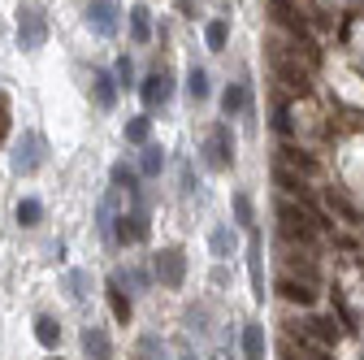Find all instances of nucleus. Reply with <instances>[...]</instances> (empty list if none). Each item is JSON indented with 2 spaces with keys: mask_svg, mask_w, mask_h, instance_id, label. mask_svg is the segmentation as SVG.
<instances>
[{
  "mask_svg": "<svg viewBox=\"0 0 364 360\" xmlns=\"http://www.w3.org/2000/svg\"><path fill=\"white\" fill-rule=\"evenodd\" d=\"M273 183H278V187H287V191H291V196H299V200H308L304 178H299V174H291V169H282V165L273 169Z\"/></svg>",
  "mask_w": 364,
  "mask_h": 360,
  "instance_id": "nucleus-27",
  "label": "nucleus"
},
{
  "mask_svg": "<svg viewBox=\"0 0 364 360\" xmlns=\"http://www.w3.org/2000/svg\"><path fill=\"white\" fill-rule=\"evenodd\" d=\"M134 360H169V351H165V343L156 334H144L134 343Z\"/></svg>",
  "mask_w": 364,
  "mask_h": 360,
  "instance_id": "nucleus-22",
  "label": "nucleus"
},
{
  "mask_svg": "<svg viewBox=\"0 0 364 360\" xmlns=\"http://www.w3.org/2000/svg\"><path fill=\"white\" fill-rule=\"evenodd\" d=\"M91 92H96V105L100 109H113L117 105V83H113V74H91Z\"/></svg>",
  "mask_w": 364,
  "mask_h": 360,
  "instance_id": "nucleus-15",
  "label": "nucleus"
},
{
  "mask_svg": "<svg viewBox=\"0 0 364 360\" xmlns=\"http://www.w3.org/2000/svg\"><path fill=\"white\" fill-rule=\"evenodd\" d=\"M278 217H282V231H287V239H295V243H304V248H312L316 243V226H312V213H304L299 204H278Z\"/></svg>",
  "mask_w": 364,
  "mask_h": 360,
  "instance_id": "nucleus-2",
  "label": "nucleus"
},
{
  "mask_svg": "<svg viewBox=\"0 0 364 360\" xmlns=\"http://www.w3.org/2000/svg\"><path fill=\"white\" fill-rule=\"evenodd\" d=\"M247 274H252V295L264 300V274H260V235L247 231Z\"/></svg>",
  "mask_w": 364,
  "mask_h": 360,
  "instance_id": "nucleus-12",
  "label": "nucleus"
},
{
  "mask_svg": "<svg viewBox=\"0 0 364 360\" xmlns=\"http://www.w3.org/2000/svg\"><path fill=\"white\" fill-rule=\"evenodd\" d=\"M130 39L134 43H148L152 39V14H148V5H134L130 9Z\"/></svg>",
  "mask_w": 364,
  "mask_h": 360,
  "instance_id": "nucleus-18",
  "label": "nucleus"
},
{
  "mask_svg": "<svg viewBox=\"0 0 364 360\" xmlns=\"http://www.w3.org/2000/svg\"><path fill=\"white\" fill-rule=\"evenodd\" d=\"M269 61H273V70H278V78H287V83L295 87V92H308V74L299 70V61H291V57L278 48V43L269 48Z\"/></svg>",
  "mask_w": 364,
  "mask_h": 360,
  "instance_id": "nucleus-8",
  "label": "nucleus"
},
{
  "mask_svg": "<svg viewBox=\"0 0 364 360\" xmlns=\"http://www.w3.org/2000/svg\"><path fill=\"white\" fill-rule=\"evenodd\" d=\"M208 243H213V256H217V260H225V256L235 252V231H230V226H217Z\"/></svg>",
  "mask_w": 364,
  "mask_h": 360,
  "instance_id": "nucleus-28",
  "label": "nucleus"
},
{
  "mask_svg": "<svg viewBox=\"0 0 364 360\" xmlns=\"http://www.w3.org/2000/svg\"><path fill=\"white\" fill-rule=\"evenodd\" d=\"M273 126H278V134H291V109L278 105V117H273Z\"/></svg>",
  "mask_w": 364,
  "mask_h": 360,
  "instance_id": "nucleus-36",
  "label": "nucleus"
},
{
  "mask_svg": "<svg viewBox=\"0 0 364 360\" xmlns=\"http://www.w3.org/2000/svg\"><path fill=\"white\" fill-rule=\"evenodd\" d=\"M252 217H256V208H252V196H247V191H239V196H235V221H239L243 231H252V226H256Z\"/></svg>",
  "mask_w": 364,
  "mask_h": 360,
  "instance_id": "nucleus-30",
  "label": "nucleus"
},
{
  "mask_svg": "<svg viewBox=\"0 0 364 360\" xmlns=\"http://www.w3.org/2000/svg\"><path fill=\"white\" fill-rule=\"evenodd\" d=\"M243 109H247V83H230L221 92V113L225 117H239Z\"/></svg>",
  "mask_w": 364,
  "mask_h": 360,
  "instance_id": "nucleus-14",
  "label": "nucleus"
},
{
  "mask_svg": "<svg viewBox=\"0 0 364 360\" xmlns=\"http://www.w3.org/2000/svg\"><path fill=\"white\" fill-rule=\"evenodd\" d=\"M204 161H208L213 169H230V165H235V139H230V126H225V122H217V126L208 130V139H204Z\"/></svg>",
  "mask_w": 364,
  "mask_h": 360,
  "instance_id": "nucleus-3",
  "label": "nucleus"
},
{
  "mask_svg": "<svg viewBox=\"0 0 364 360\" xmlns=\"http://www.w3.org/2000/svg\"><path fill=\"white\" fill-rule=\"evenodd\" d=\"M148 239V213L144 204H134L130 213L117 217V243H144Z\"/></svg>",
  "mask_w": 364,
  "mask_h": 360,
  "instance_id": "nucleus-7",
  "label": "nucleus"
},
{
  "mask_svg": "<svg viewBox=\"0 0 364 360\" xmlns=\"http://www.w3.org/2000/svg\"><path fill=\"white\" fill-rule=\"evenodd\" d=\"M278 295L291 300V304H299V308H312V304H316V291H312L308 282H295V278H282V282H278Z\"/></svg>",
  "mask_w": 364,
  "mask_h": 360,
  "instance_id": "nucleus-13",
  "label": "nucleus"
},
{
  "mask_svg": "<svg viewBox=\"0 0 364 360\" xmlns=\"http://www.w3.org/2000/svg\"><path fill=\"white\" fill-rule=\"evenodd\" d=\"M109 174H113V187H117V191H126V196H134V200H139V174H134L126 161H117Z\"/></svg>",
  "mask_w": 364,
  "mask_h": 360,
  "instance_id": "nucleus-19",
  "label": "nucleus"
},
{
  "mask_svg": "<svg viewBox=\"0 0 364 360\" xmlns=\"http://www.w3.org/2000/svg\"><path fill=\"white\" fill-rule=\"evenodd\" d=\"M304 334H308L312 343H326V347H334V343L343 339V330H338L334 317H308V322H304Z\"/></svg>",
  "mask_w": 364,
  "mask_h": 360,
  "instance_id": "nucleus-10",
  "label": "nucleus"
},
{
  "mask_svg": "<svg viewBox=\"0 0 364 360\" xmlns=\"http://www.w3.org/2000/svg\"><path fill=\"white\" fill-rule=\"evenodd\" d=\"M282 152H287V161H291V165H299L304 174H316V161H312L308 152H299V148H282Z\"/></svg>",
  "mask_w": 364,
  "mask_h": 360,
  "instance_id": "nucleus-34",
  "label": "nucleus"
},
{
  "mask_svg": "<svg viewBox=\"0 0 364 360\" xmlns=\"http://www.w3.org/2000/svg\"><path fill=\"white\" fill-rule=\"evenodd\" d=\"M113 83L134 87V65H130V57H122V61H117V78H113Z\"/></svg>",
  "mask_w": 364,
  "mask_h": 360,
  "instance_id": "nucleus-35",
  "label": "nucleus"
},
{
  "mask_svg": "<svg viewBox=\"0 0 364 360\" xmlns=\"http://www.w3.org/2000/svg\"><path fill=\"white\" fill-rule=\"evenodd\" d=\"M105 295H109L113 317L126 326V322H130V300H126V291H122V278H109V282H105Z\"/></svg>",
  "mask_w": 364,
  "mask_h": 360,
  "instance_id": "nucleus-16",
  "label": "nucleus"
},
{
  "mask_svg": "<svg viewBox=\"0 0 364 360\" xmlns=\"http://www.w3.org/2000/svg\"><path fill=\"white\" fill-rule=\"evenodd\" d=\"M126 278H130V287H148V274H144V269H126Z\"/></svg>",
  "mask_w": 364,
  "mask_h": 360,
  "instance_id": "nucleus-38",
  "label": "nucleus"
},
{
  "mask_svg": "<svg viewBox=\"0 0 364 360\" xmlns=\"http://www.w3.org/2000/svg\"><path fill=\"white\" fill-rule=\"evenodd\" d=\"M82 351H87V360H113V343H109V334L100 326L82 330Z\"/></svg>",
  "mask_w": 364,
  "mask_h": 360,
  "instance_id": "nucleus-11",
  "label": "nucleus"
},
{
  "mask_svg": "<svg viewBox=\"0 0 364 360\" xmlns=\"http://www.w3.org/2000/svg\"><path fill=\"white\" fill-rule=\"evenodd\" d=\"M178 360H196V356H178Z\"/></svg>",
  "mask_w": 364,
  "mask_h": 360,
  "instance_id": "nucleus-39",
  "label": "nucleus"
},
{
  "mask_svg": "<svg viewBox=\"0 0 364 360\" xmlns=\"http://www.w3.org/2000/svg\"><path fill=\"white\" fill-rule=\"evenodd\" d=\"M187 96H191V105L208 100V74L200 65H191V74H187Z\"/></svg>",
  "mask_w": 364,
  "mask_h": 360,
  "instance_id": "nucleus-26",
  "label": "nucleus"
},
{
  "mask_svg": "<svg viewBox=\"0 0 364 360\" xmlns=\"http://www.w3.org/2000/svg\"><path fill=\"white\" fill-rule=\"evenodd\" d=\"M9 165H14V174H35L43 165V134L26 130L18 139V148H14V157H9Z\"/></svg>",
  "mask_w": 364,
  "mask_h": 360,
  "instance_id": "nucleus-5",
  "label": "nucleus"
},
{
  "mask_svg": "<svg viewBox=\"0 0 364 360\" xmlns=\"http://www.w3.org/2000/svg\"><path fill=\"white\" fill-rule=\"evenodd\" d=\"M269 5H273V18H278L282 26H291V31L304 39V18L295 14V5H291V0H269ZM304 43H308V39H304Z\"/></svg>",
  "mask_w": 364,
  "mask_h": 360,
  "instance_id": "nucleus-20",
  "label": "nucleus"
},
{
  "mask_svg": "<svg viewBox=\"0 0 364 360\" xmlns=\"http://www.w3.org/2000/svg\"><path fill=\"white\" fill-rule=\"evenodd\" d=\"M152 134V117H130L126 122V144H148Z\"/></svg>",
  "mask_w": 364,
  "mask_h": 360,
  "instance_id": "nucleus-29",
  "label": "nucleus"
},
{
  "mask_svg": "<svg viewBox=\"0 0 364 360\" xmlns=\"http://www.w3.org/2000/svg\"><path fill=\"white\" fill-rule=\"evenodd\" d=\"M39 221H43V204L35 200V196H26V200H18V226H39Z\"/></svg>",
  "mask_w": 364,
  "mask_h": 360,
  "instance_id": "nucleus-23",
  "label": "nucleus"
},
{
  "mask_svg": "<svg viewBox=\"0 0 364 360\" xmlns=\"http://www.w3.org/2000/svg\"><path fill=\"white\" fill-rule=\"evenodd\" d=\"M243 360H264V326H243Z\"/></svg>",
  "mask_w": 364,
  "mask_h": 360,
  "instance_id": "nucleus-17",
  "label": "nucleus"
},
{
  "mask_svg": "<svg viewBox=\"0 0 364 360\" xmlns=\"http://www.w3.org/2000/svg\"><path fill=\"white\" fill-rule=\"evenodd\" d=\"M204 39H208V48H213V53H221V48H225V39H230V26L217 18V22L204 26Z\"/></svg>",
  "mask_w": 364,
  "mask_h": 360,
  "instance_id": "nucleus-31",
  "label": "nucleus"
},
{
  "mask_svg": "<svg viewBox=\"0 0 364 360\" xmlns=\"http://www.w3.org/2000/svg\"><path fill=\"white\" fill-rule=\"evenodd\" d=\"M35 339H39L43 347H48V351H53V347L61 343V326H57L53 317H35Z\"/></svg>",
  "mask_w": 364,
  "mask_h": 360,
  "instance_id": "nucleus-24",
  "label": "nucleus"
},
{
  "mask_svg": "<svg viewBox=\"0 0 364 360\" xmlns=\"http://www.w3.org/2000/svg\"><path fill=\"white\" fill-rule=\"evenodd\" d=\"M326 204H330V213H338L343 221H351V226L360 221V208H355V204H351L343 191H334V187H330V191H326Z\"/></svg>",
  "mask_w": 364,
  "mask_h": 360,
  "instance_id": "nucleus-21",
  "label": "nucleus"
},
{
  "mask_svg": "<svg viewBox=\"0 0 364 360\" xmlns=\"http://www.w3.org/2000/svg\"><path fill=\"white\" fill-rule=\"evenodd\" d=\"M156 282L178 291L182 282H187V252L182 248H161L156 252Z\"/></svg>",
  "mask_w": 364,
  "mask_h": 360,
  "instance_id": "nucleus-4",
  "label": "nucleus"
},
{
  "mask_svg": "<svg viewBox=\"0 0 364 360\" xmlns=\"http://www.w3.org/2000/svg\"><path fill=\"white\" fill-rule=\"evenodd\" d=\"M5 134H9V100L0 96V144H5Z\"/></svg>",
  "mask_w": 364,
  "mask_h": 360,
  "instance_id": "nucleus-37",
  "label": "nucleus"
},
{
  "mask_svg": "<svg viewBox=\"0 0 364 360\" xmlns=\"http://www.w3.org/2000/svg\"><path fill=\"white\" fill-rule=\"evenodd\" d=\"M87 26L109 39V35L117 31V5H109V0H96V5L87 9Z\"/></svg>",
  "mask_w": 364,
  "mask_h": 360,
  "instance_id": "nucleus-9",
  "label": "nucleus"
},
{
  "mask_svg": "<svg viewBox=\"0 0 364 360\" xmlns=\"http://www.w3.org/2000/svg\"><path fill=\"white\" fill-rule=\"evenodd\" d=\"M139 96H144V105L148 109H165L169 105V96H173V74L161 65V70H152L144 83H139Z\"/></svg>",
  "mask_w": 364,
  "mask_h": 360,
  "instance_id": "nucleus-6",
  "label": "nucleus"
},
{
  "mask_svg": "<svg viewBox=\"0 0 364 360\" xmlns=\"http://www.w3.org/2000/svg\"><path fill=\"white\" fill-rule=\"evenodd\" d=\"M139 169H144L148 178H156V174L165 169V148H156V144H144V157H139Z\"/></svg>",
  "mask_w": 364,
  "mask_h": 360,
  "instance_id": "nucleus-25",
  "label": "nucleus"
},
{
  "mask_svg": "<svg viewBox=\"0 0 364 360\" xmlns=\"http://www.w3.org/2000/svg\"><path fill=\"white\" fill-rule=\"evenodd\" d=\"M48 360H61V356H48Z\"/></svg>",
  "mask_w": 364,
  "mask_h": 360,
  "instance_id": "nucleus-40",
  "label": "nucleus"
},
{
  "mask_svg": "<svg viewBox=\"0 0 364 360\" xmlns=\"http://www.w3.org/2000/svg\"><path fill=\"white\" fill-rule=\"evenodd\" d=\"M113 221H117V217H113V196H105V200H100V221H96L100 235H113Z\"/></svg>",
  "mask_w": 364,
  "mask_h": 360,
  "instance_id": "nucleus-33",
  "label": "nucleus"
},
{
  "mask_svg": "<svg viewBox=\"0 0 364 360\" xmlns=\"http://www.w3.org/2000/svg\"><path fill=\"white\" fill-rule=\"evenodd\" d=\"M43 39H48V22H43V9L39 5H22L18 9V43L26 53L43 48Z\"/></svg>",
  "mask_w": 364,
  "mask_h": 360,
  "instance_id": "nucleus-1",
  "label": "nucleus"
},
{
  "mask_svg": "<svg viewBox=\"0 0 364 360\" xmlns=\"http://www.w3.org/2000/svg\"><path fill=\"white\" fill-rule=\"evenodd\" d=\"M65 287H70V295H74V300H87V295H91V291H87V287H91V278L82 274V269H70V274H65Z\"/></svg>",
  "mask_w": 364,
  "mask_h": 360,
  "instance_id": "nucleus-32",
  "label": "nucleus"
}]
</instances>
